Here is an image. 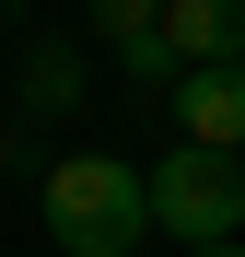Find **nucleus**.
I'll use <instances>...</instances> for the list:
<instances>
[{"mask_svg": "<svg viewBox=\"0 0 245 257\" xmlns=\"http://www.w3.org/2000/svg\"><path fill=\"white\" fill-rule=\"evenodd\" d=\"M140 234H152V164H129V152L47 164V245L59 257H129Z\"/></svg>", "mask_w": 245, "mask_h": 257, "instance_id": "nucleus-1", "label": "nucleus"}, {"mask_svg": "<svg viewBox=\"0 0 245 257\" xmlns=\"http://www.w3.org/2000/svg\"><path fill=\"white\" fill-rule=\"evenodd\" d=\"M245 222V152H198L175 141L152 164V234H175V245H233Z\"/></svg>", "mask_w": 245, "mask_h": 257, "instance_id": "nucleus-2", "label": "nucleus"}, {"mask_svg": "<svg viewBox=\"0 0 245 257\" xmlns=\"http://www.w3.org/2000/svg\"><path fill=\"white\" fill-rule=\"evenodd\" d=\"M175 141H198V152H245V59L175 82Z\"/></svg>", "mask_w": 245, "mask_h": 257, "instance_id": "nucleus-3", "label": "nucleus"}, {"mask_svg": "<svg viewBox=\"0 0 245 257\" xmlns=\"http://www.w3.org/2000/svg\"><path fill=\"white\" fill-rule=\"evenodd\" d=\"M163 47H175V70H233L245 59V0H163Z\"/></svg>", "mask_w": 245, "mask_h": 257, "instance_id": "nucleus-4", "label": "nucleus"}, {"mask_svg": "<svg viewBox=\"0 0 245 257\" xmlns=\"http://www.w3.org/2000/svg\"><path fill=\"white\" fill-rule=\"evenodd\" d=\"M82 12H94V35H105L117 59H129V47H152V35H163V0H82Z\"/></svg>", "mask_w": 245, "mask_h": 257, "instance_id": "nucleus-5", "label": "nucleus"}, {"mask_svg": "<svg viewBox=\"0 0 245 257\" xmlns=\"http://www.w3.org/2000/svg\"><path fill=\"white\" fill-rule=\"evenodd\" d=\"M70 94H82V59H70V47H35V70H24V105H35V117H59Z\"/></svg>", "mask_w": 245, "mask_h": 257, "instance_id": "nucleus-6", "label": "nucleus"}, {"mask_svg": "<svg viewBox=\"0 0 245 257\" xmlns=\"http://www.w3.org/2000/svg\"><path fill=\"white\" fill-rule=\"evenodd\" d=\"M187 257H245V245H187Z\"/></svg>", "mask_w": 245, "mask_h": 257, "instance_id": "nucleus-7", "label": "nucleus"}, {"mask_svg": "<svg viewBox=\"0 0 245 257\" xmlns=\"http://www.w3.org/2000/svg\"><path fill=\"white\" fill-rule=\"evenodd\" d=\"M0 24H12V0H0Z\"/></svg>", "mask_w": 245, "mask_h": 257, "instance_id": "nucleus-8", "label": "nucleus"}]
</instances>
